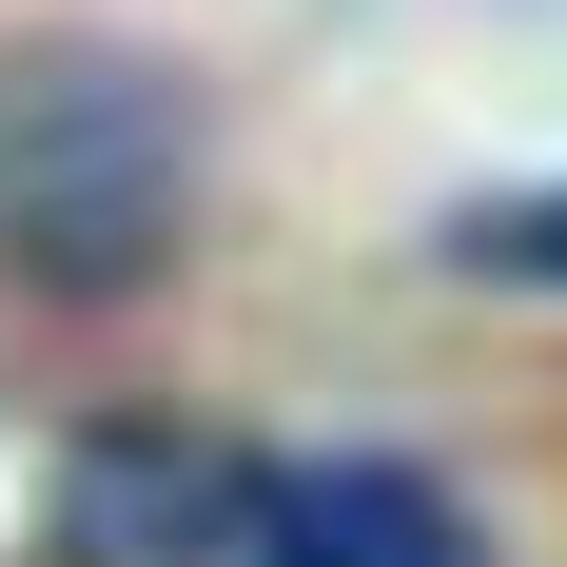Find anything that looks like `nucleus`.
Masks as SVG:
<instances>
[{"instance_id": "2", "label": "nucleus", "mask_w": 567, "mask_h": 567, "mask_svg": "<svg viewBox=\"0 0 567 567\" xmlns=\"http://www.w3.org/2000/svg\"><path fill=\"white\" fill-rule=\"evenodd\" d=\"M255 528V451L196 431V411H99L40 489V548L59 567H216Z\"/></svg>"}, {"instance_id": "3", "label": "nucleus", "mask_w": 567, "mask_h": 567, "mask_svg": "<svg viewBox=\"0 0 567 567\" xmlns=\"http://www.w3.org/2000/svg\"><path fill=\"white\" fill-rule=\"evenodd\" d=\"M255 567H489V528L392 451H313V470H255Z\"/></svg>"}, {"instance_id": "1", "label": "nucleus", "mask_w": 567, "mask_h": 567, "mask_svg": "<svg viewBox=\"0 0 567 567\" xmlns=\"http://www.w3.org/2000/svg\"><path fill=\"white\" fill-rule=\"evenodd\" d=\"M196 255V79L137 40L0 59V275L59 313H117Z\"/></svg>"}, {"instance_id": "4", "label": "nucleus", "mask_w": 567, "mask_h": 567, "mask_svg": "<svg viewBox=\"0 0 567 567\" xmlns=\"http://www.w3.org/2000/svg\"><path fill=\"white\" fill-rule=\"evenodd\" d=\"M431 255H451V275H489V293H567V176H528V196H470Z\"/></svg>"}]
</instances>
